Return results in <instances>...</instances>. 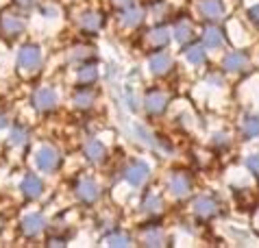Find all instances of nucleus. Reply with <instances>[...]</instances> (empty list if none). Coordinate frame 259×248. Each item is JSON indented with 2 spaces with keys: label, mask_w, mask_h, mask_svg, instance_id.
Masks as SVG:
<instances>
[{
  "label": "nucleus",
  "mask_w": 259,
  "mask_h": 248,
  "mask_svg": "<svg viewBox=\"0 0 259 248\" xmlns=\"http://www.w3.org/2000/svg\"><path fill=\"white\" fill-rule=\"evenodd\" d=\"M26 28V20L22 16H18V13L13 11H5L3 16H0V35L7 39L16 37Z\"/></svg>",
  "instance_id": "1"
},
{
  "label": "nucleus",
  "mask_w": 259,
  "mask_h": 248,
  "mask_svg": "<svg viewBox=\"0 0 259 248\" xmlns=\"http://www.w3.org/2000/svg\"><path fill=\"white\" fill-rule=\"evenodd\" d=\"M170 192L177 196V198H183V196H188L190 194V187H192V183H190V177L188 174H181V172H175L170 177Z\"/></svg>",
  "instance_id": "7"
},
{
  "label": "nucleus",
  "mask_w": 259,
  "mask_h": 248,
  "mask_svg": "<svg viewBox=\"0 0 259 248\" xmlns=\"http://www.w3.org/2000/svg\"><path fill=\"white\" fill-rule=\"evenodd\" d=\"M165 105H168V96H165L163 92H150L148 96H146V109H148V113L159 115V113H163Z\"/></svg>",
  "instance_id": "10"
},
{
  "label": "nucleus",
  "mask_w": 259,
  "mask_h": 248,
  "mask_svg": "<svg viewBox=\"0 0 259 248\" xmlns=\"http://www.w3.org/2000/svg\"><path fill=\"white\" fill-rule=\"evenodd\" d=\"M203 42H205L207 48H220L222 46V31L215 26H209L203 35Z\"/></svg>",
  "instance_id": "16"
},
{
  "label": "nucleus",
  "mask_w": 259,
  "mask_h": 248,
  "mask_svg": "<svg viewBox=\"0 0 259 248\" xmlns=\"http://www.w3.org/2000/svg\"><path fill=\"white\" fill-rule=\"evenodd\" d=\"M96 76H98V72L94 65H85V68H81V72H78V81L81 83H92V81H96Z\"/></svg>",
  "instance_id": "27"
},
{
  "label": "nucleus",
  "mask_w": 259,
  "mask_h": 248,
  "mask_svg": "<svg viewBox=\"0 0 259 248\" xmlns=\"http://www.w3.org/2000/svg\"><path fill=\"white\" fill-rule=\"evenodd\" d=\"M7 124H9V118L5 113H0V129H7Z\"/></svg>",
  "instance_id": "33"
},
{
  "label": "nucleus",
  "mask_w": 259,
  "mask_h": 248,
  "mask_svg": "<svg viewBox=\"0 0 259 248\" xmlns=\"http://www.w3.org/2000/svg\"><path fill=\"white\" fill-rule=\"evenodd\" d=\"M144 244L146 246H161L163 244V233L157 227H150L144 231Z\"/></svg>",
  "instance_id": "19"
},
{
  "label": "nucleus",
  "mask_w": 259,
  "mask_h": 248,
  "mask_svg": "<svg viewBox=\"0 0 259 248\" xmlns=\"http://www.w3.org/2000/svg\"><path fill=\"white\" fill-rule=\"evenodd\" d=\"M148 65H150V70H153V74H165L172 65V57L168 53H157L150 57Z\"/></svg>",
  "instance_id": "12"
},
{
  "label": "nucleus",
  "mask_w": 259,
  "mask_h": 248,
  "mask_svg": "<svg viewBox=\"0 0 259 248\" xmlns=\"http://www.w3.org/2000/svg\"><path fill=\"white\" fill-rule=\"evenodd\" d=\"M185 59H188L192 65L205 63V50H203V46H190L188 50H185Z\"/></svg>",
  "instance_id": "20"
},
{
  "label": "nucleus",
  "mask_w": 259,
  "mask_h": 248,
  "mask_svg": "<svg viewBox=\"0 0 259 248\" xmlns=\"http://www.w3.org/2000/svg\"><path fill=\"white\" fill-rule=\"evenodd\" d=\"M148 174H150V170H148V166L144 163V161H135V163H131L126 168V172H124V179L128 181L131 185H135V187H140V185H144L146 183V179H148Z\"/></svg>",
  "instance_id": "5"
},
{
  "label": "nucleus",
  "mask_w": 259,
  "mask_h": 248,
  "mask_svg": "<svg viewBox=\"0 0 259 248\" xmlns=\"http://www.w3.org/2000/svg\"><path fill=\"white\" fill-rule=\"evenodd\" d=\"M246 65H248V57L244 53H231V55H227V59H225V70H229V72L244 70Z\"/></svg>",
  "instance_id": "15"
},
{
  "label": "nucleus",
  "mask_w": 259,
  "mask_h": 248,
  "mask_svg": "<svg viewBox=\"0 0 259 248\" xmlns=\"http://www.w3.org/2000/svg\"><path fill=\"white\" fill-rule=\"evenodd\" d=\"M148 37L155 46H163V44H168V39H170V31L165 26H159V28H153V31L148 33Z\"/></svg>",
  "instance_id": "21"
},
{
  "label": "nucleus",
  "mask_w": 259,
  "mask_h": 248,
  "mask_svg": "<svg viewBox=\"0 0 259 248\" xmlns=\"http://www.w3.org/2000/svg\"><path fill=\"white\" fill-rule=\"evenodd\" d=\"M22 7H33V0H18Z\"/></svg>",
  "instance_id": "34"
},
{
  "label": "nucleus",
  "mask_w": 259,
  "mask_h": 248,
  "mask_svg": "<svg viewBox=\"0 0 259 248\" xmlns=\"http://www.w3.org/2000/svg\"><path fill=\"white\" fill-rule=\"evenodd\" d=\"M213 144H215V146H225V144H229V137H227L225 133H218V135L213 137Z\"/></svg>",
  "instance_id": "31"
},
{
  "label": "nucleus",
  "mask_w": 259,
  "mask_h": 248,
  "mask_svg": "<svg viewBox=\"0 0 259 248\" xmlns=\"http://www.w3.org/2000/svg\"><path fill=\"white\" fill-rule=\"evenodd\" d=\"M18 65L22 70H28V72L37 70L39 65H41V53H39V48L37 46H24L22 50H20V55H18Z\"/></svg>",
  "instance_id": "2"
},
{
  "label": "nucleus",
  "mask_w": 259,
  "mask_h": 248,
  "mask_svg": "<svg viewBox=\"0 0 259 248\" xmlns=\"http://www.w3.org/2000/svg\"><path fill=\"white\" fill-rule=\"evenodd\" d=\"M161 207H163L161 196H157V194H148L146 198H144V209H146L148 214H159Z\"/></svg>",
  "instance_id": "22"
},
{
  "label": "nucleus",
  "mask_w": 259,
  "mask_h": 248,
  "mask_svg": "<svg viewBox=\"0 0 259 248\" xmlns=\"http://www.w3.org/2000/svg\"><path fill=\"white\" fill-rule=\"evenodd\" d=\"M22 233L26 237H35V235H39L41 231H44V227H46V222H44V216L41 214H28L24 220H22Z\"/></svg>",
  "instance_id": "6"
},
{
  "label": "nucleus",
  "mask_w": 259,
  "mask_h": 248,
  "mask_svg": "<svg viewBox=\"0 0 259 248\" xmlns=\"http://www.w3.org/2000/svg\"><path fill=\"white\" fill-rule=\"evenodd\" d=\"M192 37V24L188 20H181V22H177L175 24V39L177 42H188Z\"/></svg>",
  "instance_id": "18"
},
{
  "label": "nucleus",
  "mask_w": 259,
  "mask_h": 248,
  "mask_svg": "<svg viewBox=\"0 0 259 248\" xmlns=\"http://www.w3.org/2000/svg\"><path fill=\"white\" fill-rule=\"evenodd\" d=\"M107 246H131V237L124 235V233H111V235L105 237Z\"/></svg>",
  "instance_id": "26"
},
{
  "label": "nucleus",
  "mask_w": 259,
  "mask_h": 248,
  "mask_svg": "<svg viewBox=\"0 0 259 248\" xmlns=\"http://www.w3.org/2000/svg\"><path fill=\"white\" fill-rule=\"evenodd\" d=\"M246 166H248V170H253L255 174H259V155H250L246 159Z\"/></svg>",
  "instance_id": "29"
},
{
  "label": "nucleus",
  "mask_w": 259,
  "mask_h": 248,
  "mask_svg": "<svg viewBox=\"0 0 259 248\" xmlns=\"http://www.w3.org/2000/svg\"><path fill=\"white\" fill-rule=\"evenodd\" d=\"M118 7H131L133 5V0H113Z\"/></svg>",
  "instance_id": "32"
},
{
  "label": "nucleus",
  "mask_w": 259,
  "mask_h": 248,
  "mask_svg": "<svg viewBox=\"0 0 259 248\" xmlns=\"http://www.w3.org/2000/svg\"><path fill=\"white\" fill-rule=\"evenodd\" d=\"M242 131L246 137H259V115H250V118L244 120Z\"/></svg>",
  "instance_id": "23"
},
{
  "label": "nucleus",
  "mask_w": 259,
  "mask_h": 248,
  "mask_svg": "<svg viewBox=\"0 0 259 248\" xmlns=\"http://www.w3.org/2000/svg\"><path fill=\"white\" fill-rule=\"evenodd\" d=\"M248 18H250V20H253V22H255V24L259 26V5H255V7H253V9H250V11H248Z\"/></svg>",
  "instance_id": "30"
},
{
  "label": "nucleus",
  "mask_w": 259,
  "mask_h": 248,
  "mask_svg": "<svg viewBox=\"0 0 259 248\" xmlns=\"http://www.w3.org/2000/svg\"><path fill=\"white\" fill-rule=\"evenodd\" d=\"M24 140H26V131H24L22 127H16V129L11 131V135H9L11 146H20V144H24Z\"/></svg>",
  "instance_id": "28"
},
{
  "label": "nucleus",
  "mask_w": 259,
  "mask_h": 248,
  "mask_svg": "<svg viewBox=\"0 0 259 248\" xmlns=\"http://www.w3.org/2000/svg\"><path fill=\"white\" fill-rule=\"evenodd\" d=\"M257 227H259V214H257Z\"/></svg>",
  "instance_id": "35"
},
{
  "label": "nucleus",
  "mask_w": 259,
  "mask_h": 248,
  "mask_svg": "<svg viewBox=\"0 0 259 248\" xmlns=\"http://www.w3.org/2000/svg\"><path fill=\"white\" fill-rule=\"evenodd\" d=\"M92 103H94V92H92V90H81L74 96V105L81 107V109H88Z\"/></svg>",
  "instance_id": "25"
},
{
  "label": "nucleus",
  "mask_w": 259,
  "mask_h": 248,
  "mask_svg": "<svg viewBox=\"0 0 259 248\" xmlns=\"http://www.w3.org/2000/svg\"><path fill=\"white\" fill-rule=\"evenodd\" d=\"M142 20H144V9H140V7H133V9L122 13V24L124 26H138Z\"/></svg>",
  "instance_id": "17"
},
{
  "label": "nucleus",
  "mask_w": 259,
  "mask_h": 248,
  "mask_svg": "<svg viewBox=\"0 0 259 248\" xmlns=\"http://www.w3.org/2000/svg\"><path fill=\"white\" fill-rule=\"evenodd\" d=\"M83 152H85V157H88L90 161H94V163L103 161L105 155H107L105 146L100 144L98 140H90V142H85V146H83Z\"/></svg>",
  "instance_id": "13"
},
{
  "label": "nucleus",
  "mask_w": 259,
  "mask_h": 248,
  "mask_svg": "<svg viewBox=\"0 0 259 248\" xmlns=\"http://www.w3.org/2000/svg\"><path fill=\"white\" fill-rule=\"evenodd\" d=\"M198 11L200 16L207 18V20H215L222 16V5L220 0H200L198 3Z\"/></svg>",
  "instance_id": "14"
},
{
  "label": "nucleus",
  "mask_w": 259,
  "mask_h": 248,
  "mask_svg": "<svg viewBox=\"0 0 259 248\" xmlns=\"http://www.w3.org/2000/svg\"><path fill=\"white\" fill-rule=\"evenodd\" d=\"M194 211L200 216V218H213L218 214V202L209 196H200V198L194 200Z\"/></svg>",
  "instance_id": "9"
},
{
  "label": "nucleus",
  "mask_w": 259,
  "mask_h": 248,
  "mask_svg": "<svg viewBox=\"0 0 259 248\" xmlns=\"http://www.w3.org/2000/svg\"><path fill=\"white\" fill-rule=\"evenodd\" d=\"M81 24H83V28H88V31H96V28H100V24H103V18H100L98 13H85L81 18Z\"/></svg>",
  "instance_id": "24"
},
{
  "label": "nucleus",
  "mask_w": 259,
  "mask_h": 248,
  "mask_svg": "<svg viewBox=\"0 0 259 248\" xmlns=\"http://www.w3.org/2000/svg\"><path fill=\"white\" fill-rule=\"evenodd\" d=\"M35 163H37V168L44 172L55 170L57 163H59V152H57L53 146H41L37 150V155H35Z\"/></svg>",
  "instance_id": "4"
},
{
  "label": "nucleus",
  "mask_w": 259,
  "mask_h": 248,
  "mask_svg": "<svg viewBox=\"0 0 259 248\" xmlns=\"http://www.w3.org/2000/svg\"><path fill=\"white\" fill-rule=\"evenodd\" d=\"M76 194H78V198H81L83 202H96L98 196H100V189L96 185V181L83 179L81 183L76 185Z\"/></svg>",
  "instance_id": "8"
},
{
  "label": "nucleus",
  "mask_w": 259,
  "mask_h": 248,
  "mask_svg": "<svg viewBox=\"0 0 259 248\" xmlns=\"http://www.w3.org/2000/svg\"><path fill=\"white\" fill-rule=\"evenodd\" d=\"M22 192L26 198H39L41 192H44V185H41V179H37L35 174H26L22 181Z\"/></svg>",
  "instance_id": "11"
},
{
  "label": "nucleus",
  "mask_w": 259,
  "mask_h": 248,
  "mask_svg": "<svg viewBox=\"0 0 259 248\" xmlns=\"http://www.w3.org/2000/svg\"><path fill=\"white\" fill-rule=\"evenodd\" d=\"M33 107L37 109V111H50V109H55L57 94L53 87H39V90L33 94Z\"/></svg>",
  "instance_id": "3"
}]
</instances>
